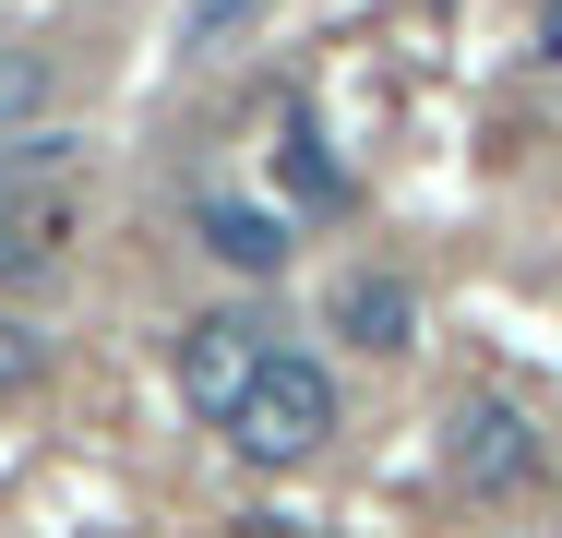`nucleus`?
Here are the masks:
<instances>
[{
	"label": "nucleus",
	"instance_id": "f257e3e1",
	"mask_svg": "<svg viewBox=\"0 0 562 538\" xmlns=\"http://www.w3.org/2000/svg\"><path fill=\"white\" fill-rule=\"evenodd\" d=\"M324 442H336V371L300 359V347H276L251 371V395L227 407V455L239 467H312Z\"/></svg>",
	"mask_w": 562,
	"mask_h": 538
},
{
	"label": "nucleus",
	"instance_id": "f03ea898",
	"mask_svg": "<svg viewBox=\"0 0 562 538\" xmlns=\"http://www.w3.org/2000/svg\"><path fill=\"white\" fill-rule=\"evenodd\" d=\"M263 359H276V335H263L251 312H204L192 335H180V395H192V419L227 430V407L251 395V371H263Z\"/></svg>",
	"mask_w": 562,
	"mask_h": 538
},
{
	"label": "nucleus",
	"instance_id": "7ed1b4c3",
	"mask_svg": "<svg viewBox=\"0 0 562 538\" xmlns=\"http://www.w3.org/2000/svg\"><path fill=\"white\" fill-rule=\"evenodd\" d=\"M443 455H454V479H467V491H527V467H539V430L515 419L503 395H467Z\"/></svg>",
	"mask_w": 562,
	"mask_h": 538
},
{
	"label": "nucleus",
	"instance_id": "20e7f679",
	"mask_svg": "<svg viewBox=\"0 0 562 538\" xmlns=\"http://www.w3.org/2000/svg\"><path fill=\"white\" fill-rule=\"evenodd\" d=\"M72 264V192H12L0 180V288H48Z\"/></svg>",
	"mask_w": 562,
	"mask_h": 538
},
{
	"label": "nucleus",
	"instance_id": "39448f33",
	"mask_svg": "<svg viewBox=\"0 0 562 538\" xmlns=\"http://www.w3.org/2000/svg\"><path fill=\"white\" fill-rule=\"evenodd\" d=\"M336 335H347V347H371V359H407V347H419V300H407V276L359 264V276L336 288Z\"/></svg>",
	"mask_w": 562,
	"mask_h": 538
},
{
	"label": "nucleus",
	"instance_id": "423d86ee",
	"mask_svg": "<svg viewBox=\"0 0 562 538\" xmlns=\"http://www.w3.org/2000/svg\"><path fill=\"white\" fill-rule=\"evenodd\" d=\"M204 251H216L227 276H276V264H288V227L263 204H204Z\"/></svg>",
	"mask_w": 562,
	"mask_h": 538
},
{
	"label": "nucleus",
	"instance_id": "0eeeda50",
	"mask_svg": "<svg viewBox=\"0 0 562 538\" xmlns=\"http://www.w3.org/2000/svg\"><path fill=\"white\" fill-rule=\"evenodd\" d=\"M276 180H288L300 204H347V168H336V156H324V132H312V120H300V132L276 144Z\"/></svg>",
	"mask_w": 562,
	"mask_h": 538
},
{
	"label": "nucleus",
	"instance_id": "6e6552de",
	"mask_svg": "<svg viewBox=\"0 0 562 538\" xmlns=\"http://www.w3.org/2000/svg\"><path fill=\"white\" fill-rule=\"evenodd\" d=\"M48 108V48H0V132H36Z\"/></svg>",
	"mask_w": 562,
	"mask_h": 538
},
{
	"label": "nucleus",
	"instance_id": "1a4fd4ad",
	"mask_svg": "<svg viewBox=\"0 0 562 538\" xmlns=\"http://www.w3.org/2000/svg\"><path fill=\"white\" fill-rule=\"evenodd\" d=\"M24 371H36V335H24V323H0V383H24Z\"/></svg>",
	"mask_w": 562,
	"mask_h": 538
},
{
	"label": "nucleus",
	"instance_id": "9d476101",
	"mask_svg": "<svg viewBox=\"0 0 562 538\" xmlns=\"http://www.w3.org/2000/svg\"><path fill=\"white\" fill-rule=\"evenodd\" d=\"M263 538H288V527H263Z\"/></svg>",
	"mask_w": 562,
	"mask_h": 538
}]
</instances>
